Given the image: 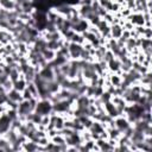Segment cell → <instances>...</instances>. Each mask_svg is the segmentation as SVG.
<instances>
[{
    "label": "cell",
    "mask_w": 152,
    "mask_h": 152,
    "mask_svg": "<svg viewBox=\"0 0 152 152\" xmlns=\"http://www.w3.org/2000/svg\"><path fill=\"white\" fill-rule=\"evenodd\" d=\"M82 49H83V46H82L81 44L70 42L69 45H68V51H69V57H70V59H72V61H77V59H80Z\"/></svg>",
    "instance_id": "6da1fadb"
},
{
    "label": "cell",
    "mask_w": 152,
    "mask_h": 152,
    "mask_svg": "<svg viewBox=\"0 0 152 152\" xmlns=\"http://www.w3.org/2000/svg\"><path fill=\"white\" fill-rule=\"evenodd\" d=\"M114 126H115V128H118L122 133L128 126H131V124L128 122V120L126 119L125 115H119V116L114 118Z\"/></svg>",
    "instance_id": "7a4b0ae2"
},
{
    "label": "cell",
    "mask_w": 152,
    "mask_h": 152,
    "mask_svg": "<svg viewBox=\"0 0 152 152\" xmlns=\"http://www.w3.org/2000/svg\"><path fill=\"white\" fill-rule=\"evenodd\" d=\"M124 32V27L120 25V24H112L110 27H109V33H110V38H114V39H119L121 37Z\"/></svg>",
    "instance_id": "3957f363"
},
{
    "label": "cell",
    "mask_w": 152,
    "mask_h": 152,
    "mask_svg": "<svg viewBox=\"0 0 152 152\" xmlns=\"http://www.w3.org/2000/svg\"><path fill=\"white\" fill-rule=\"evenodd\" d=\"M107 69H108V71H110V72H116V74H119L120 75V61L115 57V58H113L112 61H109V62H107Z\"/></svg>",
    "instance_id": "277c9868"
},
{
    "label": "cell",
    "mask_w": 152,
    "mask_h": 152,
    "mask_svg": "<svg viewBox=\"0 0 152 152\" xmlns=\"http://www.w3.org/2000/svg\"><path fill=\"white\" fill-rule=\"evenodd\" d=\"M7 99L11 100V101H14V102H18L19 103L23 100V96H21V93L20 91H18L17 89L12 88L11 90L7 91Z\"/></svg>",
    "instance_id": "5b68a950"
},
{
    "label": "cell",
    "mask_w": 152,
    "mask_h": 152,
    "mask_svg": "<svg viewBox=\"0 0 152 152\" xmlns=\"http://www.w3.org/2000/svg\"><path fill=\"white\" fill-rule=\"evenodd\" d=\"M17 6L15 0H0V8L6 11H13Z\"/></svg>",
    "instance_id": "8992f818"
},
{
    "label": "cell",
    "mask_w": 152,
    "mask_h": 152,
    "mask_svg": "<svg viewBox=\"0 0 152 152\" xmlns=\"http://www.w3.org/2000/svg\"><path fill=\"white\" fill-rule=\"evenodd\" d=\"M42 55H43V57H44V59L49 63V62H51V61H53L55 59V57L57 56V52L56 51H53V50H50V49H45L43 52H42Z\"/></svg>",
    "instance_id": "52a82bcc"
},
{
    "label": "cell",
    "mask_w": 152,
    "mask_h": 152,
    "mask_svg": "<svg viewBox=\"0 0 152 152\" xmlns=\"http://www.w3.org/2000/svg\"><path fill=\"white\" fill-rule=\"evenodd\" d=\"M26 88L30 90V93L32 94V97H34V99H37V100H40V97H39V91H38V88H37V86H36V83L34 82H28L27 84H26Z\"/></svg>",
    "instance_id": "ba28073f"
},
{
    "label": "cell",
    "mask_w": 152,
    "mask_h": 152,
    "mask_svg": "<svg viewBox=\"0 0 152 152\" xmlns=\"http://www.w3.org/2000/svg\"><path fill=\"white\" fill-rule=\"evenodd\" d=\"M26 81L24 80V77H21V78H19L18 81H15V82H13V88L14 89H17L18 91H23L25 88H26Z\"/></svg>",
    "instance_id": "9c48e42d"
},
{
    "label": "cell",
    "mask_w": 152,
    "mask_h": 152,
    "mask_svg": "<svg viewBox=\"0 0 152 152\" xmlns=\"http://www.w3.org/2000/svg\"><path fill=\"white\" fill-rule=\"evenodd\" d=\"M50 141H52L56 145H61V144H66L65 142V137L62 134H56L52 138H50Z\"/></svg>",
    "instance_id": "30bf717a"
},
{
    "label": "cell",
    "mask_w": 152,
    "mask_h": 152,
    "mask_svg": "<svg viewBox=\"0 0 152 152\" xmlns=\"http://www.w3.org/2000/svg\"><path fill=\"white\" fill-rule=\"evenodd\" d=\"M70 42H74V43H77V44H81V45H82V44L86 42V39H84V37L82 36V33H77V32H75L74 36L71 37Z\"/></svg>",
    "instance_id": "8fae6325"
},
{
    "label": "cell",
    "mask_w": 152,
    "mask_h": 152,
    "mask_svg": "<svg viewBox=\"0 0 152 152\" xmlns=\"http://www.w3.org/2000/svg\"><path fill=\"white\" fill-rule=\"evenodd\" d=\"M113 58H115V56L113 55V52H112L110 50H108V49H107V51H106V52H104V55H103V61L107 63V62L112 61Z\"/></svg>",
    "instance_id": "7c38bea8"
},
{
    "label": "cell",
    "mask_w": 152,
    "mask_h": 152,
    "mask_svg": "<svg viewBox=\"0 0 152 152\" xmlns=\"http://www.w3.org/2000/svg\"><path fill=\"white\" fill-rule=\"evenodd\" d=\"M21 96H23V100H31L32 99V94L30 93V90L27 88H25L21 91Z\"/></svg>",
    "instance_id": "4fadbf2b"
},
{
    "label": "cell",
    "mask_w": 152,
    "mask_h": 152,
    "mask_svg": "<svg viewBox=\"0 0 152 152\" xmlns=\"http://www.w3.org/2000/svg\"><path fill=\"white\" fill-rule=\"evenodd\" d=\"M2 87L5 88V90H6V93H7L8 90H11V89L13 88V82H12V81L8 78V80H7V81H6V82L2 84Z\"/></svg>",
    "instance_id": "5bb4252c"
},
{
    "label": "cell",
    "mask_w": 152,
    "mask_h": 152,
    "mask_svg": "<svg viewBox=\"0 0 152 152\" xmlns=\"http://www.w3.org/2000/svg\"><path fill=\"white\" fill-rule=\"evenodd\" d=\"M8 78H10V77H8V75H7V74H5V72H4V74H1V75H0V84H4Z\"/></svg>",
    "instance_id": "9a60e30c"
},
{
    "label": "cell",
    "mask_w": 152,
    "mask_h": 152,
    "mask_svg": "<svg viewBox=\"0 0 152 152\" xmlns=\"http://www.w3.org/2000/svg\"><path fill=\"white\" fill-rule=\"evenodd\" d=\"M91 1H97V0H91Z\"/></svg>",
    "instance_id": "2e32d148"
},
{
    "label": "cell",
    "mask_w": 152,
    "mask_h": 152,
    "mask_svg": "<svg viewBox=\"0 0 152 152\" xmlns=\"http://www.w3.org/2000/svg\"><path fill=\"white\" fill-rule=\"evenodd\" d=\"M147 1H151V0H147Z\"/></svg>",
    "instance_id": "e0dca14e"
}]
</instances>
